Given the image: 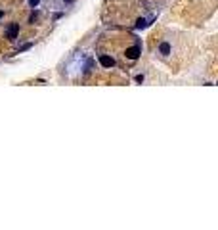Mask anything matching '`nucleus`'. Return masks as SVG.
<instances>
[{"label": "nucleus", "instance_id": "f03ea898", "mask_svg": "<svg viewBox=\"0 0 218 230\" xmlns=\"http://www.w3.org/2000/svg\"><path fill=\"white\" fill-rule=\"evenodd\" d=\"M100 63L103 65V67H113L115 60L111 58V56H100Z\"/></svg>", "mask_w": 218, "mask_h": 230}, {"label": "nucleus", "instance_id": "20e7f679", "mask_svg": "<svg viewBox=\"0 0 218 230\" xmlns=\"http://www.w3.org/2000/svg\"><path fill=\"white\" fill-rule=\"evenodd\" d=\"M159 52L163 56H168V54H170V44H168V42H163V44L159 46Z\"/></svg>", "mask_w": 218, "mask_h": 230}, {"label": "nucleus", "instance_id": "423d86ee", "mask_svg": "<svg viewBox=\"0 0 218 230\" xmlns=\"http://www.w3.org/2000/svg\"><path fill=\"white\" fill-rule=\"evenodd\" d=\"M29 2H31V6H33V8H36V6H38V2H40V0H29Z\"/></svg>", "mask_w": 218, "mask_h": 230}, {"label": "nucleus", "instance_id": "0eeeda50", "mask_svg": "<svg viewBox=\"0 0 218 230\" xmlns=\"http://www.w3.org/2000/svg\"><path fill=\"white\" fill-rule=\"evenodd\" d=\"M2 15H4V12H2V10H0V19H2Z\"/></svg>", "mask_w": 218, "mask_h": 230}, {"label": "nucleus", "instance_id": "39448f33", "mask_svg": "<svg viewBox=\"0 0 218 230\" xmlns=\"http://www.w3.org/2000/svg\"><path fill=\"white\" fill-rule=\"evenodd\" d=\"M145 25H147V23H145V19H140V21L136 23V27L138 29H142V27H145Z\"/></svg>", "mask_w": 218, "mask_h": 230}, {"label": "nucleus", "instance_id": "7ed1b4c3", "mask_svg": "<svg viewBox=\"0 0 218 230\" xmlns=\"http://www.w3.org/2000/svg\"><path fill=\"white\" fill-rule=\"evenodd\" d=\"M17 33H19V23H14V25L8 29V38H10V40H14V38L17 37Z\"/></svg>", "mask_w": 218, "mask_h": 230}, {"label": "nucleus", "instance_id": "f257e3e1", "mask_svg": "<svg viewBox=\"0 0 218 230\" xmlns=\"http://www.w3.org/2000/svg\"><path fill=\"white\" fill-rule=\"evenodd\" d=\"M124 56H126L128 60H138V58H140V46H134V48H128V50L124 52Z\"/></svg>", "mask_w": 218, "mask_h": 230}]
</instances>
